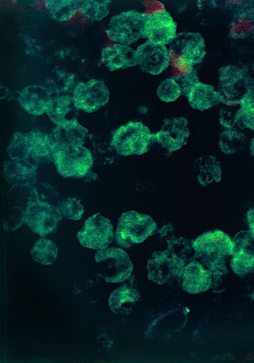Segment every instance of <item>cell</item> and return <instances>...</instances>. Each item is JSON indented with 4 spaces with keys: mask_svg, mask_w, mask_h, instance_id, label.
<instances>
[{
    "mask_svg": "<svg viewBox=\"0 0 254 363\" xmlns=\"http://www.w3.org/2000/svg\"><path fill=\"white\" fill-rule=\"evenodd\" d=\"M154 141V133L141 121H129L114 132L111 145L123 156H139L148 152Z\"/></svg>",
    "mask_w": 254,
    "mask_h": 363,
    "instance_id": "cell-1",
    "label": "cell"
},
{
    "mask_svg": "<svg viewBox=\"0 0 254 363\" xmlns=\"http://www.w3.org/2000/svg\"><path fill=\"white\" fill-rule=\"evenodd\" d=\"M147 14L134 10L123 11L113 16L110 20L107 34L118 44L131 45L145 38Z\"/></svg>",
    "mask_w": 254,
    "mask_h": 363,
    "instance_id": "cell-2",
    "label": "cell"
},
{
    "mask_svg": "<svg viewBox=\"0 0 254 363\" xmlns=\"http://www.w3.org/2000/svg\"><path fill=\"white\" fill-rule=\"evenodd\" d=\"M169 51L171 61L185 70L201 61L204 55V44L199 33L183 32L178 33L169 44Z\"/></svg>",
    "mask_w": 254,
    "mask_h": 363,
    "instance_id": "cell-3",
    "label": "cell"
},
{
    "mask_svg": "<svg viewBox=\"0 0 254 363\" xmlns=\"http://www.w3.org/2000/svg\"><path fill=\"white\" fill-rule=\"evenodd\" d=\"M156 224L149 215L134 211L124 213L119 218L116 241L122 246L144 241L155 231Z\"/></svg>",
    "mask_w": 254,
    "mask_h": 363,
    "instance_id": "cell-4",
    "label": "cell"
},
{
    "mask_svg": "<svg viewBox=\"0 0 254 363\" xmlns=\"http://www.w3.org/2000/svg\"><path fill=\"white\" fill-rule=\"evenodd\" d=\"M77 237L83 247L98 250L106 248L113 238V229L110 221L98 213L85 221Z\"/></svg>",
    "mask_w": 254,
    "mask_h": 363,
    "instance_id": "cell-5",
    "label": "cell"
},
{
    "mask_svg": "<svg viewBox=\"0 0 254 363\" xmlns=\"http://www.w3.org/2000/svg\"><path fill=\"white\" fill-rule=\"evenodd\" d=\"M62 218L57 207L38 201L27 207L23 219L33 232L42 236L55 231Z\"/></svg>",
    "mask_w": 254,
    "mask_h": 363,
    "instance_id": "cell-6",
    "label": "cell"
},
{
    "mask_svg": "<svg viewBox=\"0 0 254 363\" xmlns=\"http://www.w3.org/2000/svg\"><path fill=\"white\" fill-rule=\"evenodd\" d=\"M135 52L137 65L148 74L156 76L161 74L171 62L170 52L165 45L147 40L139 45Z\"/></svg>",
    "mask_w": 254,
    "mask_h": 363,
    "instance_id": "cell-7",
    "label": "cell"
},
{
    "mask_svg": "<svg viewBox=\"0 0 254 363\" xmlns=\"http://www.w3.org/2000/svg\"><path fill=\"white\" fill-rule=\"evenodd\" d=\"M177 24L167 10H158L147 14L145 38L153 43L170 44L177 35Z\"/></svg>",
    "mask_w": 254,
    "mask_h": 363,
    "instance_id": "cell-8",
    "label": "cell"
},
{
    "mask_svg": "<svg viewBox=\"0 0 254 363\" xmlns=\"http://www.w3.org/2000/svg\"><path fill=\"white\" fill-rule=\"evenodd\" d=\"M154 136L155 141L169 153L174 152L188 142L190 136L188 121L183 117L165 119L161 129Z\"/></svg>",
    "mask_w": 254,
    "mask_h": 363,
    "instance_id": "cell-9",
    "label": "cell"
},
{
    "mask_svg": "<svg viewBox=\"0 0 254 363\" xmlns=\"http://www.w3.org/2000/svg\"><path fill=\"white\" fill-rule=\"evenodd\" d=\"M193 247L198 254L221 256L232 255L235 244L233 239L226 233L215 230L199 236L194 240Z\"/></svg>",
    "mask_w": 254,
    "mask_h": 363,
    "instance_id": "cell-10",
    "label": "cell"
},
{
    "mask_svg": "<svg viewBox=\"0 0 254 363\" xmlns=\"http://www.w3.org/2000/svg\"><path fill=\"white\" fill-rule=\"evenodd\" d=\"M233 240L235 247L232 254V267L238 274L247 273L254 269V239L249 231H241Z\"/></svg>",
    "mask_w": 254,
    "mask_h": 363,
    "instance_id": "cell-11",
    "label": "cell"
},
{
    "mask_svg": "<svg viewBox=\"0 0 254 363\" xmlns=\"http://www.w3.org/2000/svg\"><path fill=\"white\" fill-rule=\"evenodd\" d=\"M102 59L105 66L112 71L137 65L135 50L128 45L118 43L105 48L102 51Z\"/></svg>",
    "mask_w": 254,
    "mask_h": 363,
    "instance_id": "cell-12",
    "label": "cell"
},
{
    "mask_svg": "<svg viewBox=\"0 0 254 363\" xmlns=\"http://www.w3.org/2000/svg\"><path fill=\"white\" fill-rule=\"evenodd\" d=\"M76 96V102L87 111H95L105 105L109 100L110 92L102 81H96L92 86H84Z\"/></svg>",
    "mask_w": 254,
    "mask_h": 363,
    "instance_id": "cell-13",
    "label": "cell"
},
{
    "mask_svg": "<svg viewBox=\"0 0 254 363\" xmlns=\"http://www.w3.org/2000/svg\"><path fill=\"white\" fill-rule=\"evenodd\" d=\"M68 155L61 153L58 156L56 163L59 173L65 177L84 176L91 165V159L84 156L83 152H73Z\"/></svg>",
    "mask_w": 254,
    "mask_h": 363,
    "instance_id": "cell-14",
    "label": "cell"
},
{
    "mask_svg": "<svg viewBox=\"0 0 254 363\" xmlns=\"http://www.w3.org/2000/svg\"><path fill=\"white\" fill-rule=\"evenodd\" d=\"M184 285L190 291L199 289L198 286L205 285L210 278V274L198 263H191L184 269L183 271Z\"/></svg>",
    "mask_w": 254,
    "mask_h": 363,
    "instance_id": "cell-15",
    "label": "cell"
},
{
    "mask_svg": "<svg viewBox=\"0 0 254 363\" xmlns=\"http://www.w3.org/2000/svg\"><path fill=\"white\" fill-rule=\"evenodd\" d=\"M187 98L192 108L203 111L213 105L214 94L210 87L199 82L191 90Z\"/></svg>",
    "mask_w": 254,
    "mask_h": 363,
    "instance_id": "cell-16",
    "label": "cell"
},
{
    "mask_svg": "<svg viewBox=\"0 0 254 363\" xmlns=\"http://www.w3.org/2000/svg\"><path fill=\"white\" fill-rule=\"evenodd\" d=\"M195 165L199 168V181L202 184L220 181L221 176L220 166L214 157L202 156L195 161Z\"/></svg>",
    "mask_w": 254,
    "mask_h": 363,
    "instance_id": "cell-17",
    "label": "cell"
},
{
    "mask_svg": "<svg viewBox=\"0 0 254 363\" xmlns=\"http://www.w3.org/2000/svg\"><path fill=\"white\" fill-rule=\"evenodd\" d=\"M31 254L35 261L44 265H49L56 261L58 248L52 241L42 238L34 244Z\"/></svg>",
    "mask_w": 254,
    "mask_h": 363,
    "instance_id": "cell-18",
    "label": "cell"
},
{
    "mask_svg": "<svg viewBox=\"0 0 254 363\" xmlns=\"http://www.w3.org/2000/svg\"><path fill=\"white\" fill-rule=\"evenodd\" d=\"M245 138V136L241 133L231 129H227L220 134L219 146L224 153L231 154L241 148Z\"/></svg>",
    "mask_w": 254,
    "mask_h": 363,
    "instance_id": "cell-19",
    "label": "cell"
},
{
    "mask_svg": "<svg viewBox=\"0 0 254 363\" xmlns=\"http://www.w3.org/2000/svg\"><path fill=\"white\" fill-rule=\"evenodd\" d=\"M156 93L158 97L165 102L176 100L182 94L181 89L174 78H167L158 86Z\"/></svg>",
    "mask_w": 254,
    "mask_h": 363,
    "instance_id": "cell-20",
    "label": "cell"
},
{
    "mask_svg": "<svg viewBox=\"0 0 254 363\" xmlns=\"http://www.w3.org/2000/svg\"><path fill=\"white\" fill-rule=\"evenodd\" d=\"M62 216L69 219L77 220L84 213V208L79 201L75 198H68L57 207Z\"/></svg>",
    "mask_w": 254,
    "mask_h": 363,
    "instance_id": "cell-21",
    "label": "cell"
},
{
    "mask_svg": "<svg viewBox=\"0 0 254 363\" xmlns=\"http://www.w3.org/2000/svg\"><path fill=\"white\" fill-rule=\"evenodd\" d=\"M174 79L179 85L182 94L186 97L192 88L199 83L197 74L193 68L184 70Z\"/></svg>",
    "mask_w": 254,
    "mask_h": 363,
    "instance_id": "cell-22",
    "label": "cell"
},
{
    "mask_svg": "<svg viewBox=\"0 0 254 363\" xmlns=\"http://www.w3.org/2000/svg\"><path fill=\"white\" fill-rule=\"evenodd\" d=\"M254 30V23L249 18H238L231 24L230 29L231 36L239 38Z\"/></svg>",
    "mask_w": 254,
    "mask_h": 363,
    "instance_id": "cell-23",
    "label": "cell"
},
{
    "mask_svg": "<svg viewBox=\"0 0 254 363\" xmlns=\"http://www.w3.org/2000/svg\"><path fill=\"white\" fill-rule=\"evenodd\" d=\"M249 231L254 239V207L250 209L246 213Z\"/></svg>",
    "mask_w": 254,
    "mask_h": 363,
    "instance_id": "cell-24",
    "label": "cell"
},
{
    "mask_svg": "<svg viewBox=\"0 0 254 363\" xmlns=\"http://www.w3.org/2000/svg\"><path fill=\"white\" fill-rule=\"evenodd\" d=\"M222 99L224 102L229 106H235L240 103L239 101L230 96H223Z\"/></svg>",
    "mask_w": 254,
    "mask_h": 363,
    "instance_id": "cell-25",
    "label": "cell"
},
{
    "mask_svg": "<svg viewBox=\"0 0 254 363\" xmlns=\"http://www.w3.org/2000/svg\"><path fill=\"white\" fill-rule=\"evenodd\" d=\"M250 150L251 154L254 156V137L251 141L250 146Z\"/></svg>",
    "mask_w": 254,
    "mask_h": 363,
    "instance_id": "cell-26",
    "label": "cell"
},
{
    "mask_svg": "<svg viewBox=\"0 0 254 363\" xmlns=\"http://www.w3.org/2000/svg\"><path fill=\"white\" fill-rule=\"evenodd\" d=\"M228 3L231 4H242L244 0H229L227 1Z\"/></svg>",
    "mask_w": 254,
    "mask_h": 363,
    "instance_id": "cell-27",
    "label": "cell"
}]
</instances>
